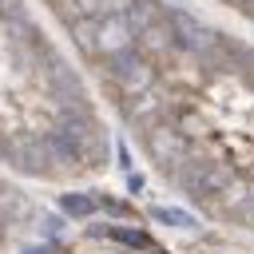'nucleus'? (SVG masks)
Wrapping results in <instances>:
<instances>
[{
  "label": "nucleus",
  "mask_w": 254,
  "mask_h": 254,
  "mask_svg": "<svg viewBox=\"0 0 254 254\" xmlns=\"http://www.w3.org/2000/svg\"><path fill=\"white\" fill-rule=\"evenodd\" d=\"M143 155L254 230V56L159 0H48Z\"/></svg>",
  "instance_id": "1"
}]
</instances>
